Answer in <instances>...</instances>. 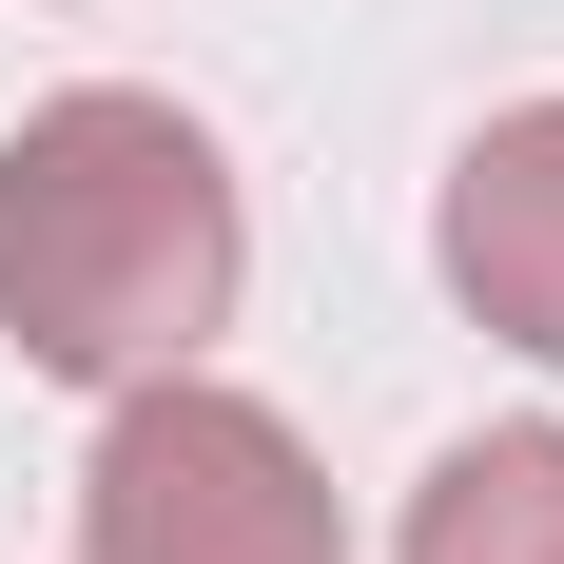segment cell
<instances>
[{"label":"cell","mask_w":564,"mask_h":564,"mask_svg":"<svg viewBox=\"0 0 564 564\" xmlns=\"http://www.w3.org/2000/svg\"><path fill=\"white\" fill-rule=\"evenodd\" d=\"M234 273H253V215H234V156L137 78H78L0 137V332L58 390H137V370H195L234 332Z\"/></svg>","instance_id":"cell-1"},{"label":"cell","mask_w":564,"mask_h":564,"mask_svg":"<svg viewBox=\"0 0 564 564\" xmlns=\"http://www.w3.org/2000/svg\"><path fill=\"white\" fill-rule=\"evenodd\" d=\"M78 564H350L332 467L292 448V409L215 370H137L78 467Z\"/></svg>","instance_id":"cell-2"},{"label":"cell","mask_w":564,"mask_h":564,"mask_svg":"<svg viewBox=\"0 0 564 564\" xmlns=\"http://www.w3.org/2000/svg\"><path fill=\"white\" fill-rule=\"evenodd\" d=\"M429 253H448L467 332H507L525 370H564V98H507V117L448 156Z\"/></svg>","instance_id":"cell-3"},{"label":"cell","mask_w":564,"mask_h":564,"mask_svg":"<svg viewBox=\"0 0 564 564\" xmlns=\"http://www.w3.org/2000/svg\"><path fill=\"white\" fill-rule=\"evenodd\" d=\"M390 564H564V429H467V448L409 487Z\"/></svg>","instance_id":"cell-4"}]
</instances>
